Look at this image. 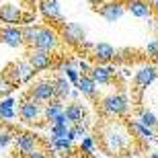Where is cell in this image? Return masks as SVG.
<instances>
[{"instance_id": "cell-1", "label": "cell", "mask_w": 158, "mask_h": 158, "mask_svg": "<svg viewBox=\"0 0 158 158\" xmlns=\"http://www.w3.org/2000/svg\"><path fill=\"white\" fill-rule=\"evenodd\" d=\"M25 6H19V4H12V2H0V21L2 23H8V25H21V23H27L31 25L35 12H23Z\"/></svg>"}, {"instance_id": "cell-2", "label": "cell", "mask_w": 158, "mask_h": 158, "mask_svg": "<svg viewBox=\"0 0 158 158\" xmlns=\"http://www.w3.org/2000/svg\"><path fill=\"white\" fill-rule=\"evenodd\" d=\"M101 107L109 115H125L129 109V103H127L125 93H115V94H109V97H105L101 101Z\"/></svg>"}, {"instance_id": "cell-3", "label": "cell", "mask_w": 158, "mask_h": 158, "mask_svg": "<svg viewBox=\"0 0 158 158\" xmlns=\"http://www.w3.org/2000/svg\"><path fill=\"white\" fill-rule=\"evenodd\" d=\"M97 12L105 19L107 23H117L119 19L127 12V8H125L123 0H107L101 6H97Z\"/></svg>"}, {"instance_id": "cell-4", "label": "cell", "mask_w": 158, "mask_h": 158, "mask_svg": "<svg viewBox=\"0 0 158 158\" xmlns=\"http://www.w3.org/2000/svg\"><path fill=\"white\" fill-rule=\"evenodd\" d=\"M29 97L39 101V103H49V101H53L56 99V80L43 78V80L35 82L29 90Z\"/></svg>"}, {"instance_id": "cell-5", "label": "cell", "mask_w": 158, "mask_h": 158, "mask_svg": "<svg viewBox=\"0 0 158 158\" xmlns=\"http://www.w3.org/2000/svg\"><path fill=\"white\" fill-rule=\"evenodd\" d=\"M60 45V37L58 33L52 29V27H41L39 29V35H37L35 43H33V47H37V49H43V52H56Z\"/></svg>"}, {"instance_id": "cell-6", "label": "cell", "mask_w": 158, "mask_h": 158, "mask_svg": "<svg viewBox=\"0 0 158 158\" xmlns=\"http://www.w3.org/2000/svg\"><path fill=\"white\" fill-rule=\"evenodd\" d=\"M19 115H21V119H23L25 123H39L37 119L43 115V109H41L39 101L27 97V99L21 103V107H19Z\"/></svg>"}, {"instance_id": "cell-7", "label": "cell", "mask_w": 158, "mask_h": 158, "mask_svg": "<svg viewBox=\"0 0 158 158\" xmlns=\"http://www.w3.org/2000/svg\"><path fill=\"white\" fill-rule=\"evenodd\" d=\"M0 43L12 47V49H19V47L25 45L23 39V29H19L17 25H8V27H2L0 29Z\"/></svg>"}, {"instance_id": "cell-8", "label": "cell", "mask_w": 158, "mask_h": 158, "mask_svg": "<svg viewBox=\"0 0 158 158\" xmlns=\"http://www.w3.org/2000/svg\"><path fill=\"white\" fill-rule=\"evenodd\" d=\"M62 39L70 45H76V43H84L86 39V31L82 29V25L78 23H64L62 25Z\"/></svg>"}, {"instance_id": "cell-9", "label": "cell", "mask_w": 158, "mask_h": 158, "mask_svg": "<svg viewBox=\"0 0 158 158\" xmlns=\"http://www.w3.org/2000/svg\"><path fill=\"white\" fill-rule=\"evenodd\" d=\"M125 8L135 19H150L154 15V4L148 0H125Z\"/></svg>"}, {"instance_id": "cell-10", "label": "cell", "mask_w": 158, "mask_h": 158, "mask_svg": "<svg viewBox=\"0 0 158 158\" xmlns=\"http://www.w3.org/2000/svg\"><path fill=\"white\" fill-rule=\"evenodd\" d=\"M90 52H93V58L97 62H101V64H107V62L117 58V49L107 41H99V43L90 45Z\"/></svg>"}, {"instance_id": "cell-11", "label": "cell", "mask_w": 158, "mask_h": 158, "mask_svg": "<svg viewBox=\"0 0 158 158\" xmlns=\"http://www.w3.org/2000/svg\"><path fill=\"white\" fill-rule=\"evenodd\" d=\"M154 80H158V70L154 66H144V68H140V70L135 72L134 86L138 88V90H142V88H148Z\"/></svg>"}, {"instance_id": "cell-12", "label": "cell", "mask_w": 158, "mask_h": 158, "mask_svg": "<svg viewBox=\"0 0 158 158\" xmlns=\"http://www.w3.org/2000/svg\"><path fill=\"white\" fill-rule=\"evenodd\" d=\"M27 60L31 62V66H33L37 72L47 70V68L52 66V53H49V52H43V49H37V47H31V49H29Z\"/></svg>"}, {"instance_id": "cell-13", "label": "cell", "mask_w": 158, "mask_h": 158, "mask_svg": "<svg viewBox=\"0 0 158 158\" xmlns=\"http://www.w3.org/2000/svg\"><path fill=\"white\" fill-rule=\"evenodd\" d=\"M37 142H39V138L33 135V134H19V135H15V146H17V150L21 154H25V156H29L31 152H35Z\"/></svg>"}, {"instance_id": "cell-14", "label": "cell", "mask_w": 158, "mask_h": 158, "mask_svg": "<svg viewBox=\"0 0 158 158\" xmlns=\"http://www.w3.org/2000/svg\"><path fill=\"white\" fill-rule=\"evenodd\" d=\"M129 144V135L127 134H121L117 129H113L107 134V146H109V152L115 156V152H121L123 148Z\"/></svg>"}, {"instance_id": "cell-15", "label": "cell", "mask_w": 158, "mask_h": 158, "mask_svg": "<svg viewBox=\"0 0 158 158\" xmlns=\"http://www.w3.org/2000/svg\"><path fill=\"white\" fill-rule=\"evenodd\" d=\"M88 76L93 78L97 84H109V82L113 80V76H115V68L113 66H93V70H90V74Z\"/></svg>"}, {"instance_id": "cell-16", "label": "cell", "mask_w": 158, "mask_h": 158, "mask_svg": "<svg viewBox=\"0 0 158 158\" xmlns=\"http://www.w3.org/2000/svg\"><path fill=\"white\" fill-rule=\"evenodd\" d=\"M39 10L49 21H62V6H60L58 0H41Z\"/></svg>"}, {"instance_id": "cell-17", "label": "cell", "mask_w": 158, "mask_h": 158, "mask_svg": "<svg viewBox=\"0 0 158 158\" xmlns=\"http://www.w3.org/2000/svg\"><path fill=\"white\" fill-rule=\"evenodd\" d=\"M15 66H17V72H19V78H21V82H29L31 78L37 74V70L31 66V62H29L27 58L17 60V62H15Z\"/></svg>"}, {"instance_id": "cell-18", "label": "cell", "mask_w": 158, "mask_h": 158, "mask_svg": "<svg viewBox=\"0 0 158 158\" xmlns=\"http://www.w3.org/2000/svg\"><path fill=\"white\" fill-rule=\"evenodd\" d=\"M58 72H64V76L72 82V84H78L80 80V70H78V62H64V64L58 66Z\"/></svg>"}, {"instance_id": "cell-19", "label": "cell", "mask_w": 158, "mask_h": 158, "mask_svg": "<svg viewBox=\"0 0 158 158\" xmlns=\"http://www.w3.org/2000/svg\"><path fill=\"white\" fill-rule=\"evenodd\" d=\"M62 113H64V105H62V101H60V99L49 101V103L43 107V117H45L49 123H53V119L58 117V115H62Z\"/></svg>"}, {"instance_id": "cell-20", "label": "cell", "mask_w": 158, "mask_h": 158, "mask_svg": "<svg viewBox=\"0 0 158 158\" xmlns=\"http://www.w3.org/2000/svg\"><path fill=\"white\" fill-rule=\"evenodd\" d=\"M64 113H66V117H68V121L76 125L84 117V107H82V103H70V105H66Z\"/></svg>"}, {"instance_id": "cell-21", "label": "cell", "mask_w": 158, "mask_h": 158, "mask_svg": "<svg viewBox=\"0 0 158 158\" xmlns=\"http://www.w3.org/2000/svg\"><path fill=\"white\" fill-rule=\"evenodd\" d=\"M70 93H72V82L66 76H58L56 78V99L64 101V99L70 97Z\"/></svg>"}, {"instance_id": "cell-22", "label": "cell", "mask_w": 158, "mask_h": 158, "mask_svg": "<svg viewBox=\"0 0 158 158\" xmlns=\"http://www.w3.org/2000/svg\"><path fill=\"white\" fill-rule=\"evenodd\" d=\"M76 88L80 90V94H84V97H90V99L97 94V82H94L90 76H80Z\"/></svg>"}, {"instance_id": "cell-23", "label": "cell", "mask_w": 158, "mask_h": 158, "mask_svg": "<svg viewBox=\"0 0 158 158\" xmlns=\"http://www.w3.org/2000/svg\"><path fill=\"white\" fill-rule=\"evenodd\" d=\"M129 127L134 129L135 134H140L142 138H146V140H152V138H156V131H154L152 127L144 125L140 119H129Z\"/></svg>"}, {"instance_id": "cell-24", "label": "cell", "mask_w": 158, "mask_h": 158, "mask_svg": "<svg viewBox=\"0 0 158 158\" xmlns=\"http://www.w3.org/2000/svg\"><path fill=\"white\" fill-rule=\"evenodd\" d=\"M39 29H41L39 25H25V27H23V39H25V43H27V45L33 47L37 35H39Z\"/></svg>"}, {"instance_id": "cell-25", "label": "cell", "mask_w": 158, "mask_h": 158, "mask_svg": "<svg viewBox=\"0 0 158 158\" xmlns=\"http://www.w3.org/2000/svg\"><path fill=\"white\" fill-rule=\"evenodd\" d=\"M140 121L144 123V125H148V127L158 129V117L152 111H148V109H140Z\"/></svg>"}, {"instance_id": "cell-26", "label": "cell", "mask_w": 158, "mask_h": 158, "mask_svg": "<svg viewBox=\"0 0 158 158\" xmlns=\"http://www.w3.org/2000/svg\"><path fill=\"white\" fill-rule=\"evenodd\" d=\"M70 144L72 142L68 138H52V146L56 150H70Z\"/></svg>"}, {"instance_id": "cell-27", "label": "cell", "mask_w": 158, "mask_h": 158, "mask_svg": "<svg viewBox=\"0 0 158 158\" xmlns=\"http://www.w3.org/2000/svg\"><path fill=\"white\" fill-rule=\"evenodd\" d=\"M144 52L148 53V58H150V60H158V39L148 41V45H146Z\"/></svg>"}, {"instance_id": "cell-28", "label": "cell", "mask_w": 158, "mask_h": 158, "mask_svg": "<svg viewBox=\"0 0 158 158\" xmlns=\"http://www.w3.org/2000/svg\"><path fill=\"white\" fill-rule=\"evenodd\" d=\"M68 129V125H52V138H66Z\"/></svg>"}, {"instance_id": "cell-29", "label": "cell", "mask_w": 158, "mask_h": 158, "mask_svg": "<svg viewBox=\"0 0 158 158\" xmlns=\"http://www.w3.org/2000/svg\"><path fill=\"white\" fill-rule=\"evenodd\" d=\"M17 117V113L12 107H2L0 105V119H15Z\"/></svg>"}, {"instance_id": "cell-30", "label": "cell", "mask_w": 158, "mask_h": 158, "mask_svg": "<svg viewBox=\"0 0 158 158\" xmlns=\"http://www.w3.org/2000/svg\"><path fill=\"white\" fill-rule=\"evenodd\" d=\"M80 148L84 150V152H88V154H90V152L94 150V140H93V138H88V135H84V138H82Z\"/></svg>"}, {"instance_id": "cell-31", "label": "cell", "mask_w": 158, "mask_h": 158, "mask_svg": "<svg viewBox=\"0 0 158 158\" xmlns=\"http://www.w3.org/2000/svg\"><path fill=\"white\" fill-rule=\"evenodd\" d=\"M12 142H15V138H12L10 134H6V131H2V134H0V148H6V146H10Z\"/></svg>"}, {"instance_id": "cell-32", "label": "cell", "mask_w": 158, "mask_h": 158, "mask_svg": "<svg viewBox=\"0 0 158 158\" xmlns=\"http://www.w3.org/2000/svg\"><path fill=\"white\" fill-rule=\"evenodd\" d=\"M68 123L70 121H68V117H66V113H62V115H58V117L53 119L52 125H68Z\"/></svg>"}, {"instance_id": "cell-33", "label": "cell", "mask_w": 158, "mask_h": 158, "mask_svg": "<svg viewBox=\"0 0 158 158\" xmlns=\"http://www.w3.org/2000/svg\"><path fill=\"white\" fill-rule=\"evenodd\" d=\"M12 88H15V86H12L10 82H6L4 78L0 80V93H8V90H12Z\"/></svg>"}, {"instance_id": "cell-34", "label": "cell", "mask_w": 158, "mask_h": 158, "mask_svg": "<svg viewBox=\"0 0 158 158\" xmlns=\"http://www.w3.org/2000/svg\"><path fill=\"white\" fill-rule=\"evenodd\" d=\"M27 158H47V154H45V152H41V150H35V152H31Z\"/></svg>"}, {"instance_id": "cell-35", "label": "cell", "mask_w": 158, "mask_h": 158, "mask_svg": "<svg viewBox=\"0 0 158 158\" xmlns=\"http://www.w3.org/2000/svg\"><path fill=\"white\" fill-rule=\"evenodd\" d=\"M88 2H90V4H94V6H101L103 2H107V0H88Z\"/></svg>"}, {"instance_id": "cell-36", "label": "cell", "mask_w": 158, "mask_h": 158, "mask_svg": "<svg viewBox=\"0 0 158 158\" xmlns=\"http://www.w3.org/2000/svg\"><path fill=\"white\" fill-rule=\"evenodd\" d=\"M154 12H158V0L154 2Z\"/></svg>"}, {"instance_id": "cell-37", "label": "cell", "mask_w": 158, "mask_h": 158, "mask_svg": "<svg viewBox=\"0 0 158 158\" xmlns=\"http://www.w3.org/2000/svg\"><path fill=\"white\" fill-rule=\"evenodd\" d=\"M150 158H158V152H152V154H150Z\"/></svg>"}, {"instance_id": "cell-38", "label": "cell", "mask_w": 158, "mask_h": 158, "mask_svg": "<svg viewBox=\"0 0 158 158\" xmlns=\"http://www.w3.org/2000/svg\"><path fill=\"white\" fill-rule=\"evenodd\" d=\"M94 158H99V156H94Z\"/></svg>"}, {"instance_id": "cell-39", "label": "cell", "mask_w": 158, "mask_h": 158, "mask_svg": "<svg viewBox=\"0 0 158 158\" xmlns=\"http://www.w3.org/2000/svg\"><path fill=\"white\" fill-rule=\"evenodd\" d=\"M12 158H17V156H12Z\"/></svg>"}]
</instances>
